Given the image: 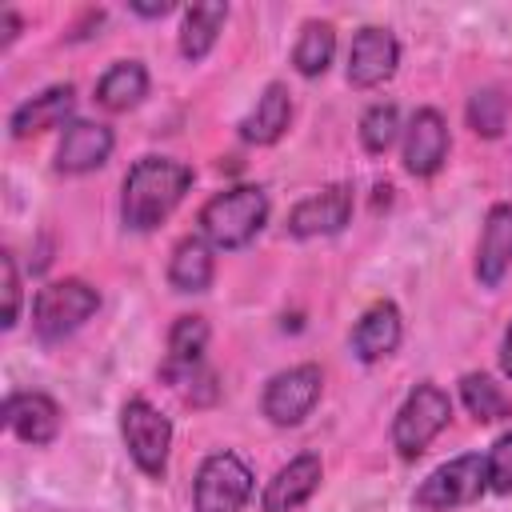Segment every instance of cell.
Here are the masks:
<instances>
[{
	"label": "cell",
	"mask_w": 512,
	"mask_h": 512,
	"mask_svg": "<svg viewBox=\"0 0 512 512\" xmlns=\"http://www.w3.org/2000/svg\"><path fill=\"white\" fill-rule=\"evenodd\" d=\"M288 120H292V96H288V88H284L280 80H272V84L256 96V108L240 120V136H244L248 144H276V140L284 136Z\"/></svg>",
	"instance_id": "cell-18"
},
{
	"label": "cell",
	"mask_w": 512,
	"mask_h": 512,
	"mask_svg": "<svg viewBox=\"0 0 512 512\" xmlns=\"http://www.w3.org/2000/svg\"><path fill=\"white\" fill-rule=\"evenodd\" d=\"M96 308H100V292L88 280H76V276L52 280L32 300V328L44 344H56V340L72 336Z\"/></svg>",
	"instance_id": "cell-3"
},
{
	"label": "cell",
	"mask_w": 512,
	"mask_h": 512,
	"mask_svg": "<svg viewBox=\"0 0 512 512\" xmlns=\"http://www.w3.org/2000/svg\"><path fill=\"white\" fill-rule=\"evenodd\" d=\"M500 368H504V376H512V324H508L504 344H500Z\"/></svg>",
	"instance_id": "cell-30"
},
{
	"label": "cell",
	"mask_w": 512,
	"mask_h": 512,
	"mask_svg": "<svg viewBox=\"0 0 512 512\" xmlns=\"http://www.w3.org/2000/svg\"><path fill=\"white\" fill-rule=\"evenodd\" d=\"M448 156V124L436 108H416L408 128H404V168L412 176H432L440 172Z\"/></svg>",
	"instance_id": "cell-11"
},
{
	"label": "cell",
	"mask_w": 512,
	"mask_h": 512,
	"mask_svg": "<svg viewBox=\"0 0 512 512\" xmlns=\"http://www.w3.org/2000/svg\"><path fill=\"white\" fill-rule=\"evenodd\" d=\"M172 4L168 0H160V4H132V12H140V16H164Z\"/></svg>",
	"instance_id": "cell-31"
},
{
	"label": "cell",
	"mask_w": 512,
	"mask_h": 512,
	"mask_svg": "<svg viewBox=\"0 0 512 512\" xmlns=\"http://www.w3.org/2000/svg\"><path fill=\"white\" fill-rule=\"evenodd\" d=\"M228 20V4H192L184 12V28H180V52L188 60H204L220 36Z\"/></svg>",
	"instance_id": "cell-21"
},
{
	"label": "cell",
	"mask_w": 512,
	"mask_h": 512,
	"mask_svg": "<svg viewBox=\"0 0 512 512\" xmlns=\"http://www.w3.org/2000/svg\"><path fill=\"white\" fill-rule=\"evenodd\" d=\"M120 432L128 444V456L136 460V468L152 480L164 476L168 468V448H172V420L152 408L144 396H132L120 412Z\"/></svg>",
	"instance_id": "cell-6"
},
{
	"label": "cell",
	"mask_w": 512,
	"mask_h": 512,
	"mask_svg": "<svg viewBox=\"0 0 512 512\" xmlns=\"http://www.w3.org/2000/svg\"><path fill=\"white\" fill-rule=\"evenodd\" d=\"M4 424L24 444L40 448V444H52L56 440V432H60V408L44 392H12L4 400Z\"/></svg>",
	"instance_id": "cell-12"
},
{
	"label": "cell",
	"mask_w": 512,
	"mask_h": 512,
	"mask_svg": "<svg viewBox=\"0 0 512 512\" xmlns=\"http://www.w3.org/2000/svg\"><path fill=\"white\" fill-rule=\"evenodd\" d=\"M400 332H404L400 308L392 300H376L372 308H364V316L352 328V352H356V360H364V364L384 360L388 352H396Z\"/></svg>",
	"instance_id": "cell-16"
},
{
	"label": "cell",
	"mask_w": 512,
	"mask_h": 512,
	"mask_svg": "<svg viewBox=\"0 0 512 512\" xmlns=\"http://www.w3.org/2000/svg\"><path fill=\"white\" fill-rule=\"evenodd\" d=\"M400 64V44L388 28L380 24H368L352 36V48H348V84L352 88H376L384 84Z\"/></svg>",
	"instance_id": "cell-9"
},
{
	"label": "cell",
	"mask_w": 512,
	"mask_h": 512,
	"mask_svg": "<svg viewBox=\"0 0 512 512\" xmlns=\"http://www.w3.org/2000/svg\"><path fill=\"white\" fill-rule=\"evenodd\" d=\"M212 248L204 236H184L176 248H172V260H168V284L176 292H204L212 284Z\"/></svg>",
	"instance_id": "cell-19"
},
{
	"label": "cell",
	"mask_w": 512,
	"mask_h": 512,
	"mask_svg": "<svg viewBox=\"0 0 512 512\" xmlns=\"http://www.w3.org/2000/svg\"><path fill=\"white\" fill-rule=\"evenodd\" d=\"M72 104H76V88H72V84H52V88H44L40 96L16 104V112L8 116V128H12L16 140L36 136V132H44V128L64 124V120L72 116Z\"/></svg>",
	"instance_id": "cell-17"
},
{
	"label": "cell",
	"mask_w": 512,
	"mask_h": 512,
	"mask_svg": "<svg viewBox=\"0 0 512 512\" xmlns=\"http://www.w3.org/2000/svg\"><path fill=\"white\" fill-rule=\"evenodd\" d=\"M268 220V196L256 184H236L216 192L200 208V232L212 248H244Z\"/></svg>",
	"instance_id": "cell-2"
},
{
	"label": "cell",
	"mask_w": 512,
	"mask_h": 512,
	"mask_svg": "<svg viewBox=\"0 0 512 512\" xmlns=\"http://www.w3.org/2000/svg\"><path fill=\"white\" fill-rule=\"evenodd\" d=\"M504 96L496 88H480L472 100H468V124L480 132V136H500L504 132Z\"/></svg>",
	"instance_id": "cell-26"
},
{
	"label": "cell",
	"mask_w": 512,
	"mask_h": 512,
	"mask_svg": "<svg viewBox=\"0 0 512 512\" xmlns=\"http://www.w3.org/2000/svg\"><path fill=\"white\" fill-rule=\"evenodd\" d=\"M352 216V188L348 184H328L312 196H304L292 212H288V232L308 240V236H332L348 224Z\"/></svg>",
	"instance_id": "cell-10"
},
{
	"label": "cell",
	"mask_w": 512,
	"mask_h": 512,
	"mask_svg": "<svg viewBox=\"0 0 512 512\" xmlns=\"http://www.w3.org/2000/svg\"><path fill=\"white\" fill-rule=\"evenodd\" d=\"M320 388H324V372H320L316 364L284 368V372H276V376L268 380V388H264V400H260V404H264V416H268L272 424H280V428L300 424V420L316 408Z\"/></svg>",
	"instance_id": "cell-8"
},
{
	"label": "cell",
	"mask_w": 512,
	"mask_h": 512,
	"mask_svg": "<svg viewBox=\"0 0 512 512\" xmlns=\"http://www.w3.org/2000/svg\"><path fill=\"white\" fill-rule=\"evenodd\" d=\"M400 132V112L396 104H372L364 116H360V144L368 152H388L392 140Z\"/></svg>",
	"instance_id": "cell-25"
},
{
	"label": "cell",
	"mask_w": 512,
	"mask_h": 512,
	"mask_svg": "<svg viewBox=\"0 0 512 512\" xmlns=\"http://www.w3.org/2000/svg\"><path fill=\"white\" fill-rule=\"evenodd\" d=\"M148 96V72L140 60H116L100 80H96V100L108 112H128Z\"/></svg>",
	"instance_id": "cell-20"
},
{
	"label": "cell",
	"mask_w": 512,
	"mask_h": 512,
	"mask_svg": "<svg viewBox=\"0 0 512 512\" xmlns=\"http://www.w3.org/2000/svg\"><path fill=\"white\" fill-rule=\"evenodd\" d=\"M204 348H208V320L204 316H176V324L168 328V364H164V376L192 372L200 364Z\"/></svg>",
	"instance_id": "cell-22"
},
{
	"label": "cell",
	"mask_w": 512,
	"mask_h": 512,
	"mask_svg": "<svg viewBox=\"0 0 512 512\" xmlns=\"http://www.w3.org/2000/svg\"><path fill=\"white\" fill-rule=\"evenodd\" d=\"M508 268H512V204H492L476 248V276L484 288H496Z\"/></svg>",
	"instance_id": "cell-15"
},
{
	"label": "cell",
	"mask_w": 512,
	"mask_h": 512,
	"mask_svg": "<svg viewBox=\"0 0 512 512\" xmlns=\"http://www.w3.org/2000/svg\"><path fill=\"white\" fill-rule=\"evenodd\" d=\"M108 152H112V128L108 124L72 120V124H64V136L56 148V168L68 176H80V172L100 168L108 160Z\"/></svg>",
	"instance_id": "cell-13"
},
{
	"label": "cell",
	"mask_w": 512,
	"mask_h": 512,
	"mask_svg": "<svg viewBox=\"0 0 512 512\" xmlns=\"http://www.w3.org/2000/svg\"><path fill=\"white\" fill-rule=\"evenodd\" d=\"M484 492H488V460L480 452H468V456H456V460L440 464L436 472H428L412 500L424 512H448V508L480 500Z\"/></svg>",
	"instance_id": "cell-5"
},
{
	"label": "cell",
	"mask_w": 512,
	"mask_h": 512,
	"mask_svg": "<svg viewBox=\"0 0 512 512\" xmlns=\"http://www.w3.org/2000/svg\"><path fill=\"white\" fill-rule=\"evenodd\" d=\"M252 496V468L236 452H212L192 484L196 512H240Z\"/></svg>",
	"instance_id": "cell-7"
},
{
	"label": "cell",
	"mask_w": 512,
	"mask_h": 512,
	"mask_svg": "<svg viewBox=\"0 0 512 512\" xmlns=\"http://www.w3.org/2000/svg\"><path fill=\"white\" fill-rule=\"evenodd\" d=\"M0 20H4V44H8V40H16V32H20V16H16L12 8H4V12H0Z\"/></svg>",
	"instance_id": "cell-29"
},
{
	"label": "cell",
	"mask_w": 512,
	"mask_h": 512,
	"mask_svg": "<svg viewBox=\"0 0 512 512\" xmlns=\"http://www.w3.org/2000/svg\"><path fill=\"white\" fill-rule=\"evenodd\" d=\"M484 460H488V488L512 496V432H504Z\"/></svg>",
	"instance_id": "cell-27"
},
{
	"label": "cell",
	"mask_w": 512,
	"mask_h": 512,
	"mask_svg": "<svg viewBox=\"0 0 512 512\" xmlns=\"http://www.w3.org/2000/svg\"><path fill=\"white\" fill-rule=\"evenodd\" d=\"M452 420V400L444 388L436 384H416L408 392V400L400 404L396 420H392V448L404 460H416Z\"/></svg>",
	"instance_id": "cell-4"
},
{
	"label": "cell",
	"mask_w": 512,
	"mask_h": 512,
	"mask_svg": "<svg viewBox=\"0 0 512 512\" xmlns=\"http://www.w3.org/2000/svg\"><path fill=\"white\" fill-rule=\"evenodd\" d=\"M332 52H336V28L328 20H308L292 48V64L300 76H324L332 64Z\"/></svg>",
	"instance_id": "cell-23"
},
{
	"label": "cell",
	"mask_w": 512,
	"mask_h": 512,
	"mask_svg": "<svg viewBox=\"0 0 512 512\" xmlns=\"http://www.w3.org/2000/svg\"><path fill=\"white\" fill-rule=\"evenodd\" d=\"M0 272H4V328H12L16 316H20V276H16L12 252L0 256Z\"/></svg>",
	"instance_id": "cell-28"
},
{
	"label": "cell",
	"mask_w": 512,
	"mask_h": 512,
	"mask_svg": "<svg viewBox=\"0 0 512 512\" xmlns=\"http://www.w3.org/2000/svg\"><path fill=\"white\" fill-rule=\"evenodd\" d=\"M192 188V168L172 156H140L124 176L120 216L132 232L160 228Z\"/></svg>",
	"instance_id": "cell-1"
},
{
	"label": "cell",
	"mask_w": 512,
	"mask_h": 512,
	"mask_svg": "<svg viewBox=\"0 0 512 512\" xmlns=\"http://www.w3.org/2000/svg\"><path fill=\"white\" fill-rule=\"evenodd\" d=\"M460 396H464V408H468L480 424H496V420L512 416L508 392H504L492 376H484V372H468V376L460 380Z\"/></svg>",
	"instance_id": "cell-24"
},
{
	"label": "cell",
	"mask_w": 512,
	"mask_h": 512,
	"mask_svg": "<svg viewBox=\"0 0 512 512\" xmlns=\"http://www.w3.org/2000/svg\"><path fill=\"white\" fill-rule=\"evenodd\" d=\"M320 456L316 452H300L296 460H288L264 488L260 508L264 512H296L316 488H320Z\"/></svg>",
	"instance_id": "cell-14"
}]
</instances>
